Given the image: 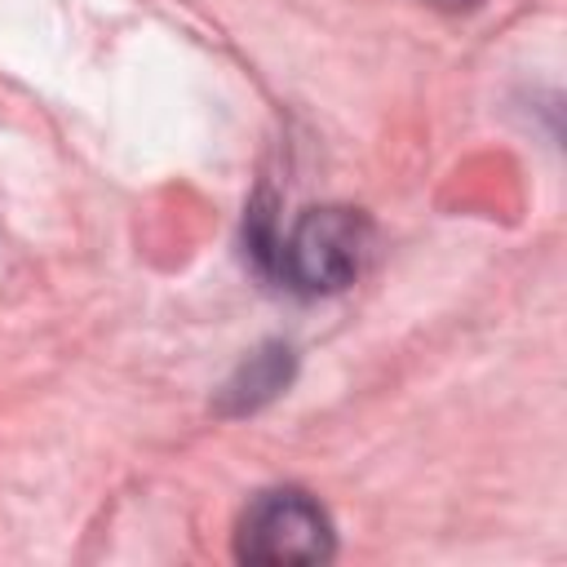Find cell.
Masks as SVG:
<instances>
[{
    "label": "cell",
    "instance_id": "obj_3",
    "mask_svg": "<svg viewBox=\"0 0 567 567\" xmlns=\"http://www.w3.org/2000/svg\"><path fill=\"white\" fill-rule=\"evenodd\" d=\"M443 4H474V0H443Z\"/></svg>",
    "mask_w": 567,
    "mask_h": 567
},
{
    "label": "cell",
    "instance_id": "obj_2",
    "mask_svg": "<svg viewBox=\"0 0 567 567\" xmlns=\"http://www.w3.org/2000/svg\"><path fill=\"white\" fill-rule=\"evenodd\" d=\"M235 554L244 563L288 567V563H323L332 558V523L297 487L261 492L248 501L235 527Z\"/></svg>",
    "mask_w": 567,
    "mask_h": 567
},
{
    "label": "cell",
    "instance_id": "obj_1",
    "mask_svg": "<svg viewBox=\"0 0 567 567\" xmlns=\"http://www.w3.org/2000/svg\"><path fill=\"white\" fill-rule=\"evenodd\" d=\"M368 252V221L354 208L341 204H323V208H306L292 230L279 239V275L297 288V292H337L346 284H354L359 266Z\"/></svg>",
    "mask_w": 567,
    "mask_h": 567
}]
</instances>
